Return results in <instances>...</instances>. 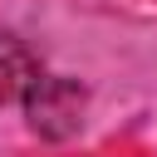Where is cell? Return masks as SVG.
Segmentation results:
<instances>
[{
  "mask_svg": "<svg viewBox=\"0 0 157 157\" xmlns=\"http://www.w3.org/2000/svg\"><path fill=\"white\" fill-rule=\"evenodd\" d=\"M20 103H25L29 128H34L39 137L59 142V137H74V132H78L83 108H88V93H83V83H78V78H64V74H39Z\"/></svg>",
  "mask_w": 157,
  "mask_h": 157,
  "instance_id": "6da1fadb",
  "label": "cell"
},
{
  "mask_svg": "<svg viewBox=\"0 0 157 157\" xmlns=\"http://www.w3.org/2000/svg\"><path fill=\"white\" fill-rule=\"evenodd\" d=\"M39 74H44V69H39L34 49H29L15 29H0V103H20Z\"/></svg>",
  "mask_w": 157,
  "mask_h": 157,
  "instance_id": "7a4b0ae2",
  "label": "cell"
}]
</instances>
